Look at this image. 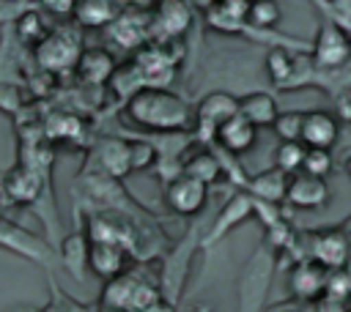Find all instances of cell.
<instances>
[{"instance_id":"8992f818","label":"cell","mask_w":351,"mask_h":312,"mask_svg":"<svg viewBox=\"0 0 351 312\" xmlns=\"http://www.w3.org/2000/svg\"><path fill=\"white\" fill-rule=\"evenodd\" d=\"M274 271V252L271 249H258L255 257L247 263L241 282H239V301L241 312H258L263 304V296L269 290V276Z\"/></svg>"},{"instance_id":"ffe728a7","label":"cell","mask_w":351,"mask_h":312,"mask_svg":"<svg viewBox=\"0 0 351 312\" xmlns=\"http://www.w3.org/2000/svg\"><path fill=\"white\" fill-rule=\"evenodd\" d=\"M74 71H77V79L85 82V85H104L115 74V60H112V55L107 49L88 47V49H82Z\"/></svg>"},{"instance_id":"7402d4cb","label":"cell","mask_w":351,"mask_h":312,"mask_svg":"<svg viewBox=\"0 0 351 312\" xmlns=\"http://www.w3.org/2000/svg\"><path fill=\"white\" fill-rule=\"evenodd\" d=\"M121 14V5L118 3H110V0H77V8H74V22L80 30H107Z\"/></svg>"},{"instance_id":"d590c367","label":"cell","mask_w":351,"mask_h":312,"mask_svg":"<svg viewBox=\"0 0 351 312\" xmlns=\"http://www.w3.org/2000/svg\"><path fill=\"white\" fill-rule=\"evenodd\" d=\"M335 118L340 123H351V85L335 93Z\"/></svg>"},{"instance_id":"e575fe53","label":"cell","mask_w":351,"mask_h":312,"mask_svg":"<svg viewBox=\"0 0 351 312\" xmlns=\"http://www.w3.org/2000/svg\"><path fill=\"white\" fill-rule=\"evenodd\" d=\"M302 172L307 175H315V178H324L332 172V151H313L307 148V156H304V167Z\"/></svg>"},{"instance_id":"f546056e","label":"cell","mask_w":351,"mask_h":312,"mask_svg":"<svg viewBox=\"0 0 351 312\" xmlns=\"http://www.w3.org/2000/svg\"><path fill=\"white\" fill-rule=\"evenodd\" d=\"M304 115L307 112H299V109H288V112H280V118L274 120V134L280 137V142H302V134H304Z\"/></svg>"},{"instance_id":"603a6c76","label":"cell","mask_w":351,"mask_h":312,"mask_svg":"<svg viewBox=\"0 0 351 312\" xmlns=\"http://www.w3.org/2000/svg\"><path fill=\"white\" fill-rule=\"evenodd\" d=\"M239 112L255 126H274V120L280 118V109H277V101L274 96L263 93V90H255V93H247L239 99Z\"/></svg>"},{"instance_id":"60d3db41","label":"cell","mask_w":351,"mask_h":312,"mask_svg":"<svg viewBox=\"0 0 351 312\" xmlns=\"http://www.w3.org/2000/svg\"><path fill=\"white\" fill-rule=\"evenodd\" d=\"M340 230H343V235H346V241H348V246H351V219H348V222H346Z\"/></svg>"},{"instance_id":"6da1fadb","label":"cell","mask_w":351,"mask_h":312,"mask_svg":"<svg viewBox=\"0 0 351 312\" xmlns=\"http://www.w3.org/2000/svg\"><path fill=\"white\" fill-rule=\"evenodd\" d=\"M126 118L156 134H184L195 129V109L186 99L165 88H145L126 101Z\"/></svg>"},{"instance_id":"5bb4252c","label":"cell","mask_w":351,"mask_h":312,"mask_svg":"<svg viewBox=\"0 0 351 312\" xmlns=\"http://www.w3.org/2000/svg\"><path fill=\"white\" fill-rule=\"evenodd\" d=\"M3 194L8 197V203L14 205H30L38 192H41V172L33 164H16L11 172H5L3 178Z\"/></svg>"},{"instance_id":"ba28073f","label":"cell","mask_w":351,"mask_h":312,"mask_svg":"<svg viewBox=\"0 0 351 312\" xmlns=\"http://www.w3.org/2000/svg\"><path fill=\"white\" fill-rule=\"evenodd\" d=\"M143 3H132L126 5L118 19L107 27V36L121 47V49H143L151 41V11L140 14Z\"/></svg>"},{"instance_id":"8fae6325","label":"cell","mask_w":351,"mask_h":312,"mask_svg":"<svg viewBox=\"0 0 351 312\" xmlns=\"http://www.w3.org/2000/svg\"><path fill=\"white\" fill-rule=\"evenodd\" d=\"M326 276H329V271L321 263H315L313 257H304V260L293 263V268L288 274V290H291L293 301L313 304V301L324 298Z\"/></svg>"},{"instance_id":"74e56055","label":"cell","mask_w":351,"mask_h":312,"mask_svg":"<svg viewBox=\"0 0 351 312\" xmlns=\"http://www.w3.org/2000/svg\"><path fill=\"white\" fill-rule=\"evenodd\" d=\"M299 312H348V304L329 301V298H318V301H313V304H299Z\"/></svg>"},{"instance_id":"9c48e42d","label":"cell","mask_w":351,"mask_h":312,"mask_svg":"<svg viewBox=\"0 0 351 312\" xmlns=\"http://www.w3.org/2000/svg\"><path fill=\"white\" fill-rule=\"evenodd\" d=\"M208 200V186H203L200 181L189 178L186 172H178L167 181L165 186V203L173 213L178 216H195L206 208Z\"/></svg>"},{"instance_id":"d6986e66","label":"cell","mask_w":351,"mask_h":312,"mask_svg":"<svg viewBox=\"0 0 351 312\" xmlns=\"http://www.w3.org/2000/svg\"><path fill=\"white\" fill-rule=\"evenodd\" d=\"M255 142H258V129L239 112L236 118H230L228 123L219 126V131H217V142H214V145H219L222 153L241 156V153H247Z\"/></svg>"},{"instance_id":"cb8c5ba5","label":"cell","mask_w":351,"mask_h":312,"mask_svg":"<svg viewBox=\"0 0 351 312\" xmlns=\"http://www.w3.org/2000/svg\"><path fill=\"white\" fill-rule=\"evenodd\" d=\"M181 172H186L189 178L200 181L203 186H211V183H217V181L225 175V164H222V156H219L217 151L203 148V151L192 153V156L184 161Z\"/></svg>"},{"instance_id":"1f68e13d","label":"cell","mask_w":351,"mask_h":312,"mask_svg":"<svg viewBox=\"0 0 351 312\" xmlns=\"http://www.w3.org/2000/svg\"><path fill=\"white\" fill-rule=\"evenodd\" d=\"M280 16H282V8L274 0H252V5H250V25L258 30L274 27L280 22Z\"/></svg>"},{"instance_id":"4316f807","label":"cell","mask_w":351,"mask_h":312,"mask_svg":"<svg viewBox=\"0 0 351 312\" xmlns=\"http://www.w3.org/2000/svg\"><path fill=\"white\" fill-rule=\"evenodd\" d=\"M293 66H296V55H293V52H288L285 47L269 49V55H266V74H269V79H271L277 88H285V85L291 82Z\"/></svg>"},{"instance_id":"836d02e7","label":"cell","mask_w":351,"mask_h":312,"mask_svg":"<svg viewBox=\"0 0 351 312\" xmlns=\"http://www.w3.org/2000/svg\"><path fill=\"white\" fill-rule=\"evenodd\" d=\"M206 25L211 30H217V33H241V30H247V25L233 19V16H228L219 8V3H206Z\"/></svg>"},{"instance_id":"9a60e30c","label":"cell","mask_w":351,"mask_h":312,"mask_svg":"<svg viewBox=\"0 0 351 312\" xmlns=\"http://www.w3.org/2000/svg\"><path fill=\"white\" fill-rule=\"evenodd\" d=\"M288 183L291 175H285L277 167H269L263 172H255L252 178H247V194L255 203H266V205H280L288 200Z\"/></svg>"},{"instance_id":"8d00e7d4","label":"cell","mask_w":351,"mask_h":312,"mask_svg":"<svg viewBox=\"0 0 351 312\" xmlns=\"http://www.w3.org/2000/svg\"><path fill=\"white\" fill-rule=\"evenodd\" d=\"M250 0H219V8L228 14V16H233V19H239V22H250Z\"/></svg>"},{"instance_id":"277c9868","label":"cell","mask_w":351,"mask_h":312,"mask_svg":"<svg viewBox=\"0 0 351 312\" xmlns=\"http://www.w3.org/2000/svg\"><path fill=\"white\" fill-rule=\"evenodd\" d=\"M236 115H239V99L236 96H230L225 90H214V93L203 96L200 104L195 107V129H192L195 140L200 145H214L219 126Z\"/></svg>"},{"instance_id":"3957f363","label":"cell","mask_w":351,"mask_h":312,"mask_svg":"<svg viewBox=\"0 0 351 312\" xmlns=\"http://www.w3.org/2000/svg\"><path fill=\"white\" fill-rule=\"evenodd\" d=\"M82 38H80V27H60V30H52L36 49H33V57H36V66L47 74H58V71H69L77 66L80 55H82Z\"/></svg>"},{"instance_id":"52a82bcc","label":"cell","mask_w":351,"mask_h":312,"mask_svg":"<svg viewBox=\"0 0 351 312\" xmlns=\"http://www.w3.org/2000/svg\"><path fill=\"white\" fill-rule=\"evenodd\" d=\"M192 25V5L184 0H159L151 11V41H184Z\"/></svg>"},{"instance_id":"5b68a950","label":"cell","mask_w":351,"mask_h":312,"mask_svg":"<svg viewBox=\"0 0 351 312\" xmlns=\"http://www.w3.org/2000/svg\"><path fill=\"white\" fill-rule=\"evenodd\" d=\"M351 60V36L332 19H324L313 38V63L318 71L343 68Z\"/></svg>"},{"instance_id":"7bdbcfd3","label":"cell","mask_w":351,"mask_h":312,"mask_svg":"<svg viewBox=\"0 0 351 312\" xmlns=\"http://www.w3.org/2000/svg\"><path fill=\"white\" fill-rule=\"evenodd\" d=\"M346 170H348V175H351V159H348V164H346Z\"/></svg>"},{"instance_id":"ee69618b","label":"cell","mask_w":351,"mask_h":312,"mask_svg":"<svg viewBox=\"0 0 351 312\" xmlns=\"http://www.w3.org/2000/svg\"><path fill=\"white\" fill-rule=\"evenodd\" d=\"M101 312H118V309H101Z\"/></svg>"},{"instance_id":"b9f144b4","label":"cell","mask_w":351,"mask_h":312,"mask_svg":"<svg viewBox=\"0 0 351 312\" xmlns=\"http://www.w3.org/2000/svg\"><path fill=\"white\" fill-rule=\"evenodd\" d=\"M186 312H208L206 307H195V309H186Z\"/></svg>"},{"instance_id":"83f0119b","label":"cell","mask_w":351,"mask_h":312,"mask_svg":"<svg viewBox=\"0 0 351 312\" xmlns=\"http://www.w3.org/2000/svg\"><path fill=\"white\" fill-rule=\"evenodd\" d=\"M49 33H52V30H47L44 16H41L36 8L25 11V14L16 19V38H19L25 47H33V49H36Z\"/></svg>"},{"instance_id":"4fadbf2b","label":"cell","mask_w":351,"mask_h":312,"mask_svg":"<svg viewBox=\"0 0 351 312\" xmlns=\"http://www.w3.org/2000/svg\"><path fill=\"white\" fill-rule=\"evenodd\" d=\"M340 140V120L335 112L326 109H310L304 115V134L302 142L313 151H332V145Z\"/></svg>"},{"instance_id":"484cf974","label":"cell","mask_w":351,"mask_h":312,"mask_svg":"<svg viewBox=\"0 0 351 312\" xmlns=\"http://www.w3.org/2000/svg\"><path fill=\"white\" fill-rule=\"evenodd\" d=\"M41 134L49 140H77L82 134V120L71 112H49L41 123Z\"/></svg>"},{"instance_id":"7c38bea8","label":"cell","mask_w":351,"mask_h":312,"mask_svg":"<svg viewBox=\"0 0 351 312\" xmlns=\"http://www.w3.org/2000/svg\"><path fill=\"white\" fill-rule=\"evenodd\" d=\"M0 246L3 249H11L14 255H22V257H27L33 263H41V265L49 263V246H47V241L36 238L33 233L22 230L16 222L3 219V216H0Z\"/></svg>"},{"instance_id":"f35d334b","label":"cell","mask_w":351,"mask_h":312,"mask_svg":"<svg viewBox=\"0 0 351 312\" xmlns=\"http://www.w3.org/2000/svg\"><path fill=\"white\" fill-rule=\"evenodd\" d=\"M77 0H44V11L55 14V16H74Z\"/></svg>"},{"instance_id":"d6a6232c","label":"cell","mask_w":351,"mask_h":312,"mask_svg":"<svg viewBox=\"0 0 351 312\" xmlns=\"http://www.w3.org/2000/svg\"><path fill=\"white\" fill-rule=\"evenodd\" d=\"M324 298H329V301H340V304H348V301H351V268L329 271Z\"/></svg>"},{"instance_id":"7a4b0ae2","label":"cell","mask_w":351,"mask_h":312,"mask_svg":"<svg viewBox=\"0 0 351 312\" xmlns=\"http://www.w3.org/2000/svg\"><path fill=\"white\" fill-rule=\"evenodd\" d=\"M167 296L162 293V287L140 268L123 271L121 276L110 279L101 290L104 309H118V312H151Z\"/></svg>"},{"instance_id":"44dd1931","label":"cell","mask_w":351,"mask_h":312,"mask_svg":"<svg viewBox=\"0 0 351 312\" xmlns=\"http://www.w3.org/2000/svg\"><path fill=\"white\" fill-rule=\"evenodd\" d=\"M96 164L99 172L110 175V178H123L129 170H134V159H132V142L123 140H101L96 145Z\"/></svg>"},{"instance_id":"4dcf8cb0","label":"cell","mask_w":351,"mask_h":312,"mask_svg":"<svg viewBox=\"0 0 351 312\" xmlns=\"http://www.w3.org/2000/svg\"><path fill=\"white\" fill-rule=\"evenodd\" d=\"M293 244H296V230L291 227V222L285 216H280L277 222H271L266 227V249L288 252V249H293Z\"/></svg>"},{"instance_id":"ab89813d","label":"cell","mask_w":351,"mask_h":312,"mask_svg":"<svg viewBox=\"0 0 351 312\" xmlns=\"http://www.w3.org/2000/svg\"><path fill=\"white\" fill-rule=\"evenodd\" d=\"M266 312H299V301H282V304H274V307H269Z\"/></svg>"},{"instance_id":"f1b7e54d","label":"cell","mask_w":351,"mask_h":312,"mask_svg":"<svg viewBox=\"0 0 351 312\" xmlns=\"http://www.w3.org/2000/svg\"><path fill=\"white\" fill-rule=\"evenodd\" d=\"M304 156H307L304 142H280L274 148V167L282 170L285 175H296L304 167Z\"/></svg>"},{"instance_id":"30bf717a","label":"cell","mask_w":351,"mask_h":312,"mask_svg":"<svg viewBox=\"0 0 351 312\" xmlns=\"http://www.w3.org/2000/svg\"><path fill=\"white\" fill-rule=\"evenodd\" d=\"M307 257L321 263L326 271H337V268H348L351 246H348V241H346L340 227H326V230H318V233L310 235Z\"/></svg>"},{"instance_id":"d4e9b609","label":"cell","mask_w":351,"mask_h":312,"mask_svg":"<svg viewBox=\"0 0 351 312\" xmlns=\"http://www.w3.org/2000/svg\"><path fill=\"white\" fill-rule=\"evenodd\" d=\"M60 252H63V263L71 271V276L82 282L85 279V268H88V255H90V238H88V233H71V235H66Z\"/></svg>"},{"instance_id":"ac0fdd59","label":"cell","mask_w":351,"mask_h":312,"mask_svg":"<svg viewBox=\"0 0 351 312\" xmlns=\"http://www.w3.org/2000/svg\"><path fill=\"white\" fill-rule=\"evenodd\" d=\"M126 263H129V252H126L123 246H118V244H101V241H90L88 268H90L99 279L110 282V279L121 276L123 271H129Z\"/></svg>"},{"instance_id":"e0dca14e","label":"cell","mask_w":351,"mask_h":312,"mask_svg":"<svg viewBox=\"0 0 351 312\" xmlns=\"http://www.w3.org/2000/svg\"><path fill=\"white\" fill-rule=\"evenodd\" d=\"M250 216H255V200H252L247 192H236V194H230V200L222 205V211H219V216L214 219L211 233L206 235L203 244H214V241H219L222 235H228L233 227H239V224H241L244 219H250Z\"/></svg>"},{"instance_id":"f6af8a7d","label":"cell","mask_w":351,"mask_h":312,"mask_svg":"<svg viewBox=\"0 0 351 312\" xmlns=\"http://www.w3.org/2000/svg\"><path fill=\"white\" fill-rule=\"evenodd\" d=\"M348 312H351V301H348Z\"/></svg>"},{"instance_id":"2e32d148","label":"cell","mask_w":351,"mask_h":312,"mask_svg":"<svg viewBox=\"0 0 351 312\" xmlns=\"http://www.w3.org/2000/svg\"><path fill=\"white\" fill-rule=\"evenodd\" d=\"M288 203L302 211L324 208L329 203V186L324 178L296 172V175H291V183H288Z\"/></svg>"}]
</instances>
